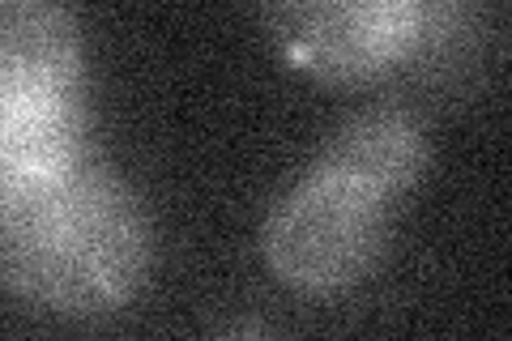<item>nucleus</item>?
Returning <instances> with one entry per match:
<instances>
[{
    "label": "nucleus",
    "instance_id": "f257e3e1",
    "mask_svg": "<svg viewBox=\"0 0 512 341\" xmlns=\"http://www.w3.org/2000/svg\"><path fill=\"white\" fill-rule=\"evenodd\" d=\"M154 226L103 158L0 180V282L64 316H99L150 278Z\"/></svg>",
    "mask_w": 512,
    "mask_h": 341
},
{
    "label": "nucleus",
    "instance_id": "f03ea898",
    "mask_svg": "<svg viewBox=\"0 0 512 341\" xmlns=\"http://www.w3.org/2000/svg\"><path fill=\"white\" fill-rule=\"evenodd\" d=\"M389 231L393 201L312 167L269 209L261 252L286 286L303 295H333L380 265Z\"/></svg>",
    "mask_w": 512,
    "mask_h": 341
},
{
    "label": "nucleus",
    "instance_id": "7ed1b4c3",
    "mask_svg": "<svg viewBox=\"0 0 512 341\" xmlns=\"http://www.w3.org/2000/svg\"><path fill=\"white\" fill-rule=\"evenodd\" d=\"M269 30L303 73L359 86L397 69L423 47L431 5L423 0H295L265 13Z\"/></svg>",
    "mask_w": 512,
    "mask_h": 341
},
{
    "label": "nucleus",
    "instance_id": "20e7f679",
    "mask_svg": "<svg viewBox=\"0 0 512 341\" xmlns=\"http://www.w3.org/2000/svg\"><path fill=\"white\" fill-rule=\"evenodd\" d=\"M86 107L77 13L56 0H0V124Z\"/></svg>",
    "mask_w": 512,
    "mask_h": 341
},
{
    "label": "nucleus",
    "instance_id": "39448f33",
    "mask_svg": "<svg viewBox=\"0 0 512 341\" xmlns=\"http://www.w3.org/2000/svg\"><path fill=\"white\" fill-rule=\"evenodd\" d=\"M427 158V133L410 111L367 107L333 128L312 167L376 192L384 201H397L423 180Z\"/></svg>",
    "mask_w": 512,
    "mask_h": 341
},
{
    "label": "nucleus",
    "instance_id": "423d86ee",
    "mask_svg": "<svg viewBox=\"0 0 512 341\" xmlns=\"http://www.w3.org/2000/svg\"><path fill=\"white\" fill-rule=\"evenodd\" d=\"M210 341H286V337L261 320H231L227 329H218Z\"/></svg>",
    "mask_w": 512,
    "mask_h": 341
}]
</instances>
